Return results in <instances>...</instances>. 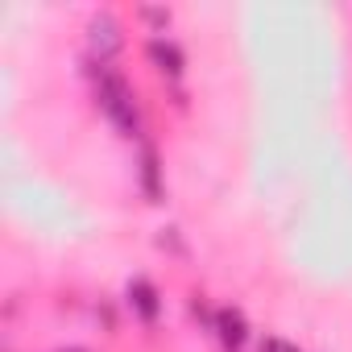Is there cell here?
<instances>
[{
    "label": "cell",
    "mask_w": 352,
    "mask_h": 352,
    "mask_svg": "<svg viewBox=\"0 0 352 352\" xmlns=\"http://www.w3.org/2000/svg\"><path fill=\"white\" fill-rule=\"evenodd\" d=\"M96 100L104 108V116L124 133V137H141V116H137V96L133 87L124 83V75L100 67V79H96Z\"/></svg>",
    "instance_id": "1"
},
{
    "label": "cell",
    "mask_w": 352,
    "mask_h": 352,
    "mask_svg": "<svg viewBox=\"0 0 352 352\" xmlns=\"http://www.w3.org/2000/svg\"><path fill=\"white\" fill-rule=\"evenodd\" d=\"M87 50H91V58L104 67V63H112L120 50H124V30H120V21L112 17V13H96L91 21H87Z\"/></svg>",
    "instance_id": "2"
},
{
    "label": "cell",
    "mask_w": 352,
    "mask_h": 352,
    "mask_svg": "<svg viewBox=\"0 0 352 352\" xmlns=\"http://www.w3.org/2000/svg\"><path fill=\"white\" fill-rule=\"evenodd\" d=\"M145 58H149L162 75H170V79H179V75L187 71V54L179 50V42H170V38H149V42H145Z\"/></svg>",
    "instance_id": "3"
},
{
    "label": "cell",
    "mask_w": 352,
    "mask_h": 352,
    "mask_svg": "<svg viewBox=\"0 0 352 352\" xmlns=\"http://www.w3.org/2000/svg\"><path fill=\"white\" fill-rule=\"evenodd\" d=\"M129 307H133V315H137L141 323H153V319L162 315V294H157V286H153L149 278H133V282H129Z\"/></svg>",
    "instance_id": "4"
},
{
    "label": "cell",
    "mask_w": 352,
    "mask_h": 352,
    "mask_svg": "<svg viewBox=\"0 0 352 352\" xmlns=\"http://www.w3.org/2000/svg\"><path fill=\"white\" fill-rule=\"evenodd\" d=\"M216 331H220V340H224L228 348H241L245 336H249V323H245V315H241L236 307H220V311H216Z\"/></svg>",
    "instance_id": "5"
},
{
    "label": "cell",
    "mask_w": 352,
    "mask_h": 352,
    "mask_svg": "<svg viewBox=\"0 0 352 352\" xmlns=\"http://www.w3.org/2000/svg\"><path fill=\"white\" fill-rule=\"evenodd\" d=\"M141 191H145L149 204L162 199V162H157V149L153 145L141 149Z\"/></svg>",
    "instance_id": "6"
},
{
    "label": "cell",
    "mask_w": 352,
    "mask_h": 352,
    "mask_svg": "<svg viewBox=\"0 0 352 352\" xmlns=\"http://www.w3.org/2000/svg\"><path fill=\"white\" fill-rule=\"evenodd\" d=\"M261 352H298V348L286 344L282 336H265V340H261Z\"/></svg>",
    "instance_id": "7"
},
{
    "label": "cell",
    "mask_w": 352,
    "mask_h": 352,
    "mask_svg": "<svg viewBox=\"0 0 352 352\" xmlns=\"http://www.w3.org/2000/svg\"><path fill=\"white\" fill-rule=\"evenodd\" d=\"M141 17H145V21H153V25H166V21H170V13H166V9H141Z\"/></svg>",
    "instance_id": "8"
},
{
    "label": "cell",
    "mask_w": 352,
    "mask_h": 352,
    "mask_svg": "<svg viewBox=\"0 0 352 352\" xmlns=\"http://www.w3.org/2000/svg\"><path fill=\"white\" fill-rule=\"evenodd\" d=\"M67 352H79V348H67Z\"/></svg>",
    "instance_id": "9"
}]
</instances>
